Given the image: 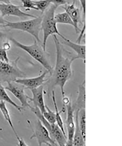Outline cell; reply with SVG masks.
<instances>
[{
	"label": "cell",
	"instance_id": "obj_1",
	"mask_svg": "<svg viewBox=\"0 0 122 146\" xmlns=\"http://www.w3.org/2000/svg\"><path fill=\"white\" fill-rule=\"evenodd\" d=\"M56 50V60L55 66L50 77L44 84L48 87V96L55 87L60 88L62 98L65 96L64 87L73 75L72 65L76 60V55L64 48V45L59 41L57 35L52 36Z\"/></svg>",
	"mask_w": 122,
	"mask_h": 146
},
{
	"label": "cell",
	"instance_id": "obj_2",
	"mask_svg": "<svg viewBox=\"0 0 122 146\" xmlns=\"http://www.w3.org/2000/svg\"><path fill=\"white\" fill-rule=\"evenodd\" d=\"M10 40L14 45L25 51L39 62L51 75L53 68L50 63V54L43 49L42 45H40V43L34 39L33 44L31 45H26L17 41L13 38H10Z\"/></svg>",
	"mask_w": 122,
	"mask_h": 146
},
{
	"label": "cell",
	"instance_id": "obj_3",
	"mask_svg": "<svg viewBox=\"0 0 122 146\" xmlns=\"http://www.w3.org/2000/svg\"><path fill=\"white\" fill-rule=\"evenodd\" d=\"M57 9L54 5H51L42 15L41 28L43 32L42 46L45 50L47 41L50 36L57 35L64 40L66 38L60 33L57 28V23L55 18V11Z\"/></svg>",
	"mask_w": 122,
	"mask_h": 146
},
{
	"label": "cell",
	"instance_id": "obj_4",
	"mask_svg": "<svg viewBox=\"0 0 122 146\" xmlns=\"http://www.w3.org/2000/svg\"><path fill=\"white\" fill-rule=\"evenodd\" d=\"M42 16H40L29 20L19 22L7 21L5 25L0 26V27H7L10 29L19 30L27 33L33 36L37 41L41 43L39 34L42 31Z\"/></svg>",
	"mask_w": 122,
	"mask_h": 146
},
{
	"label": "cell",
	"instance_id": "obj_5",
	"mask_svg": "<svg viewBox=\"0 0 122 146\" xmlns=\"http://www.w3.org/2000/svg\"><path fill=\"white\" fill-rule=\"evenodd\" d=\"M19 57L9 62H0V83L14 82L19 78H25L26 74L18 66Z\"/></svg>",
	"mask_w": 122,
	"mask_h": 146
},
{
	"label": "cell",
	"instance_id": "obj_6",
	"mask_svg": "<svg viewBox=\"0 0 122 146\" xmlns=\"http://www.w3.org/2000/svg\"><path fill=\"white\" fill-rule=\"evenodd\" d=\"M32 131L33 134L30 139H36L38 145L41 146L43 144L49 146L58 145L51 138L48 130L38 118L35 122V127Z\"/></svg>",
	"mask_w": 122,
	"mask_h": 146
},
{
	"label": "cell",
	"instance_id": "obj_7",
	"mask_svg": "<svg viewBox=\"0 0 122 146\" xmlns=\"http://www.w3.org/2000/svg\"><path fill=\"white\" fill-rule=\"evenodd\" d=\"M62 7L67 13L74 23L76 33H79L81 31L79 25L82 26L86 25V24L83 23L80 9L77 5L76 1L74 0L71 3H67L62 6Z\"/></svg>",
	"mask_w": 122,
	"mask_h": 146
},
{
	"label": "cell",
	"instance_id": "obj_8",
	"mask_svg": "<svg viewBox=\"0 0 122 146\" xmlns=\"http://www.w3.org/2000/svg\"><path fill=\"white\" fill-rule=\"evenodd\" d=\"M7 85L5 87V89L10 91L20 102L21 106L23 109L31 108L29 104L28 96L25 93L24 86L14 82L7 83Z\"/></svg>",
	"mask_w": 122,
	"mask_h": 146
},
{
	"label": "cell",
	"instance_id": "obj_9",
	"mask_svg": "<svg viewBox=\"0 0 122 146\" xmlns=\"http://www.w3.org/2000/svg\"><path fill=\"white\" fill-rule=\"evenodd\" d=\"M0 13L2 16L4 17L6 16H13L20 18L36 17L32 14L27 13L22 11L21 6L11 3H0Z\"/></svg>",
	"mask_w": 122,
	"mask_h": 146
},
{
	"label": "cell",
	"instance_id": "obj_10",
	"mask_svg": "<svg viewBox=\"0 0 122 146\" xmlns=\"http://www.w3.org/2000/svg\"><path fill=\"white\" fill-rule=\"evenodd\" d=\"M65 106L67 110L66 121V124L68 133L66 146H73V137L75 127V123L74 119V112L75 110L73 107L71 101L67 105Z\"/></svg>",
	"mask_w": 122,
	"mask_h": 146
},
{
	"label": "cell",
	"instance_id": "obj_11",
	"mask_svg": "<svg viewBox=\"0 0 122 146\" xmlns=\"http://www.w3.org/2000/svg\"><path fill=\"white\" fill-rule=\"evenodd\" d=\"M49 73L48 71H45L40 75L35 77L19 78L15 81V82L24 86L25 89L32 90L44 85L48 79H45L46 75Z\"/></svg>",
	"mask_w": 122,
	"mask_h": 146
},
{
	"label": "cell",
	"instance_id": "obj_12",
	"mask_svg": "<svg viewBox=\"0 0 122 146\" xmlns=\"http://www.w3.org/2000/svg\"><path fill=\"white\" fill-rule=\"evenodd\" d=\"M31 90L32 94V97L28 96V100L30 102H32L34 107L38 108L43 114L46 111L44 98V85Z\"/></svg>",
	"mask_w": 122,
	"mask_h": 146
},
{
	"label": "cell",
	"instance_id": "obj_13",
	"mask_svg": "<svg viewBox=\"0 0 122 146\" xmlns=\"http://www.w3.org/2000/svg\"><path fill=\"white\" fill-rule=\"evenodd\" d=\"M61 43L63 45L67 46L74 51L76 53V60H82L85 63L86 60V45L85 44L75 43L67 38Z\"/></svg>",
	"mask_w": 122,
	"mask_h": 146
},
{
	"label": "cell",
	"instance_id": "obj_14",
	"mask_svg": "<svg viewBox=\"0 0 122 146\" xmlns=\"http://www.w3.org/2000/svg\"><path fill=\"white\" fill-rule=\"evenodd\" d=\"M86 81L85 80L79 86L77 96L75 102L73 105L75 110H80L86 108Z\"/></svg>",
	"mask_w": 122,
	"mask_h": 146
},
{
	"label": "cell",
	"instance_id": "obj_15",
	"mask_svg": "<svg viewBox=\"0 0 122 146\" xmlns=\"http://www.w3.org/2000/svg\"><path fill=\"white\" fill-rule=\"evenodd\" d=\"M79 110H76L75 123V127L73 135V146H84L86 145V139L83 138L78 125V113Z\"/></svg>",
	"mask_w": 122,
	"mask_h": 146
},
{
	"label": "cell",
	"instance_id": "obj_16",
	"mask_svg": "<svg viewBox=\"0 0 122 146\" xmlns=\"http://www.w3.org/2000/svg\"><path fill=\"white\" fill-rule=\"evenodd\" d=\"M52 94V101H53V104L54 105V107L55 110V113L56 115V123L59 127L61 128L62 130L65 134L66 135L65 131V129H64L63 121L62 118L61 117V114L62 113H64L65 112L66 110V106L65 105H63L62 108L61 110L59 111L58 108L57 101H56V96H55V93L54 90L52 91L51 92Z\"/></svg>",
	"mask_w": 122,
	"mask_h": 146
},
{
	"label": "cell",
	"instance_id": "obj_17",
	"mask_svg": "<svg viewBox=\"0 0 122 146\" xmlns=\"http://www.w3.org/2000/svg\"><path fill=\"white\" fill-rule=\"evenodd\" d=\"M0 110H1V113H2L4 118H5L6 120L9 123V125H10V127L13 131L14 134H15V136L16 137L17 139L18 140L20 137L18 136L16 131H15V129H14L11 117H10V113H9L8 110L6 105V102L2 101V100L0 101Z\"/></svg>",
	"mask_w": 122,
	"mask_h": 146
},
{
	"label": "cell",
	"instance_id": "obj_18",
	"mask_svg": "<svg viewBox=\"0 0 122 146\" xmlns=\"http://www.w3.org/2000/svg\"><path fill=\"white\" fill-rule=\"evenodd\" d=\"M2 100L9 103V104L13 106L15 109L17 110L19 112H21L24 109L21 106H19L17 105L16 103L14 102L7 94L5 89V87H4L0 83V101Z\"/></svg>",
	"mask_w": 122,
	"mask_h": 146
},
{
	"label": "cell",
	"instance_id": "obj_19",
	"mask_svg": "<svg viewBox=\"0 0 122 146\" xmlns=\"http://www.w3.org/2000/svg\"><path fill=\"white\" fill-rule=\"evenodd\" d=\"M55 20L57 23L69 25L74 27L75 25L74 23L67 13L65 11L64 12L58 13L55 14Z\"/></svg>",
	"mask_w": 122,
	"mask_h": 146
},
{
	"label": "cell",
	"instance_id": "obj_20",
	"mask_svg": "<svg viewBox=\"0 0 122 146\" xmlns=\"http://www.w3.org/2000/svg\"><path fill=\"white\" fill-rule=\"evenodd\" d=\"M78 125L83 138L86 139V110L82 109L78 110Z\"/></svg>",
	"mask_w": 122,
	"mask_h": 146
},
{
	"label": "cell",
	"instance_id": "obj_21",
	"mask_svg": "<svg viewBox=\"0 0 122 146\" xmlns=\"http://www.w3.org/2000/svg\"><path fill=\"white\" fill-rule=\"evenodd\" d=\"M46 111L43 113V116L51 124L56 123V115L55 111H52L46 105Z\"/></svg>",
	"mask_w": 122,
	"mask_h": 146
},
{
	"label": "cell",
	"instance_id": "obj_22",
	"mask_svg": "<svg viewBox=\"0 0 122 146\" xmlns=\"http://www.w3.org/2000/svg\"><path fill=\"white\" fill-rule=\"evenodd\" d=\"M38 9L42 14L51 4L50 0H39L34 1Z\"/></svg>",
	"mask_w": 122,
	"mask_h": 146
},
{
	"label": "cell",
	"instance_id": "obj_23",
	"mask_svg": "<svg viewBox=\"0 0 122 146\" xmlns=\"http://www.w3.org/2000/svg\"><path fill=\"white\" fill-rule=\"evenodd\" d=\"M19 1L21 2L23 7L26 10L33 9L38 11V9L34 1L32 0H19Z\"/></svg>",
	"mask_w": 122,
	"mask_h": 146
},
{
	"label": "cell",
	"instance_id": "obj_24",
	"mask_svg": "<svg viewBox=\"0 0 122 146\" xmlns=\"http://www.w3.org/2000/svg\"><path fill=\"white\" fill-rule=\"evenodd\" d=\"M7 51L2 46H0V62H10Z\"/></svg>",
	"mask_w": 122,
	"mask_h": 146
},
{
	"label": "cell",
	"instance_id": "obj_25",
	"mask_svg": "<svg viewBox=\"0 0 122 146\" xmlns=\"http://www.w3.org/2000/svg\"><path fill=\"white\" fill-rule=\"evenodd\" d=\"M51 4L53 5L57 8L68 3L67 0H50Z\"/></svg>",
	"mask_w": 122,
	"mask_h": 146
},
{
	"label": "cell",
	"instance_id": "obj_26",
	"mask_svg": "<svg viewBox=\"0 0 122 146\" xmlns=\"http://www.w3.org/2000/svg\"><path fill=\"white\" fill-rule=\"evenodd\" d=\"M82 9V20L83 23L86 24V0H78Z\"/></svg>",
	"mask_w": 122,
	"mask_h": 146
},
{
	"label": "cell",
	"instance_id": "obj_27",
	"mask_svg": "<svg viewBox=\"0 0 122 146\" xmlns=\"http://www.w3.org/2000/svg\"><path fill=\"white\" fill-rule=\"evenodd\" d=\"M6 34L0 31V46H2L4 43L6 41Z\"/></svg>",
	"mask_w": 122,
	"mask_h": 146
},
{
	"label": "cell",
	"instance_id": "obj_28",
	"mask_svg": "<svg viewBox=\"0 0 122 146\" xmlns=\"http://www.w3.org/2000/svg\"><path fill=\"white\" fill-rule=\"evenodd\" d=\"M2 47L5 50L8 51L10 50L11 48V45L8 41H6L3 44Z\"/></svg>",
	"mask_w": 122,
	"mask_h": 146
},
{
	"label": "cell",
	"instance_id": "obj_29",
	"mask_svg": "<svg viewBox=\"0 0 122 146\" xmlns=\"http://www.w3.org/2000/svg\"><path fill=\"white\" fill-rule=\"evenodd\" d=\"M18 145L19 146H28L26 144V143L24 141V140L22 138H19V139L18 140Z\"/></svg>",
	"mask_w": 122,
	"mask_h": 146
},
{
	"label": "cell",
	"instance_id": "obj_30",
	"mask_svg": "<svg viewBox=\"0 0 122 146\" xmlns=\"http://www.w3.org/2000/svg\"><path fill=\"white\" fill-rule=\"evenodd\" d=\"M70 101V99L66 97V96H65V97L62 98L63 105H67Z\"/></svg>",
	"mask_w": 122,
	"mask_h": 146
},
{
	"label": "cell",
	"instance_id": "obj_31",
	"mask_svg": "<svg viewBox=\"0 0 122 146\" xmlns=\"http://www.w3.org/2000/svg\"><path fill=\"white\" fill-rule=\"evenodd\" d=\"M7 21L5 20L4 18L0 14V26L4 25L6 23Z\"/></svg>",
	"mask_w": 122,
	"mask_h": 146
},
{
	"label": "cell",
	"instance_id": "obj_32",
	"mask_svg": "<svg viewBox=\"0 0 122 146\" xmlns=\"http://www.w3.org/2000/svg\"><path fill=\"white\" fill-rule=\"evenodd\" d=\"M12 0H0V3H11Z\"/></svg>",
	"mask_w": 122,
	"mask_h": 146
},
{
	"label": "cell",
	"instance_id": "obj_33",
	"mask_svg": "<svg viewBox=\"0 0 122 146\" xmlns=\"http://www.w3.org/2000/svg\"><path fill=\"white\" fill-rule=\"evenodd\" d=\"M36 1H39V0H36Z\"/></svg>",
	"mask_w": 122,
	"mask_h": 146
}]
</instances>
